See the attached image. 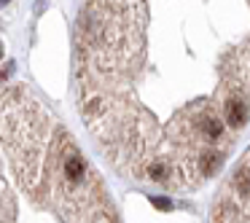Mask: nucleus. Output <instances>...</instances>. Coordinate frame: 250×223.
Masks as SVG:
<instances>
[{
    "instance_id": "obj_1",
    "label": "nucleus",
    "mask_w": 250,
    "mask_h": 223,
    "mask_svg": "<svg viewBox=\"0 0 250 223\" xmlns=\"http://www.w3.org/2000/svg\"><path fill=\"white\" fill-rule=\"evenodd\" d=\"M248 116H250V108H248V100L242 97L239 92H231L223 102V119L231 129H242L248 124Z\"/></svg>"
},
{
    "instance_id": "obj_2",
    "label": "nucleus",
    "mask_w": 250,
    "mask_h": 223,
    "mask_svg": "<svg viewBox=\"0 0 250 223\" xmlns=\"http://www.w3.org/2000/svg\"><path fill=\"white\" fill-rule=\"evenodd\" d=\"M194 126L199 129V135L205 137V140H218V137H223V121L218 119L215 113H199L194 121Z\"/></svg>"
},
{
    "instance_id": "obj_3",
    "label": "nucleus",
    "mask_w": 250,
    "mask_h": 223,
    "mask_svg": "<svg viewBox=\"0 0 250 223\" xmlns=\"http://www.w3.org/2000/svg\"><path fill=\"white\" fill-rule=\"evenodd\" d=\"M223 162V153L215 151V148H205V151L196 153V167H199L202 175H212L218 172V167H221Z\"/></svg>"
},
{
    "instance_id": "obj_4",
    "label": "nucleus",
    "mask_w": 250,
    "mask_h": 223,
    "mask_svg": "<svg viewBox=\"0 0 250 223\" xmlns=\"http://www.w3.org/2000/svg\"><path fill=\"white\" fill-rule=\"evenodd\" d=\"M234 188H237L239 196H250V169L248 167L237 169V175H234Z\"/></svg>"
},
{
    "instance_id": "obj_5",
    "label": "nucleus",
    "mask_w": 250,
    "mask_h": 223,
    "mask_svg": "<svg viewBox=\"0 0 250 223\" xmlns=\"http://www.w3.org/2000/svg\"><path fill=\"white\" fill-rule=\"evenodd\" d=\"M153 207H156V210H172V202L167 199V196H153Z\"/></svg>"
},
{
    "instance_id": "obj_6",
    "label": "nucleus",
    "mask_w": 250,
    "mask_h": 223,
    "mask_svg": "<svg viewBox=\"0 0 250 223\" xmlns=\"http://www.w3.org/2000/svg\"><path fill=\"white\" fill-rule=\"evenodd\" d=\"M6 3H8V0H0V6H6Z\"/></svg>"
}]
</instances>
